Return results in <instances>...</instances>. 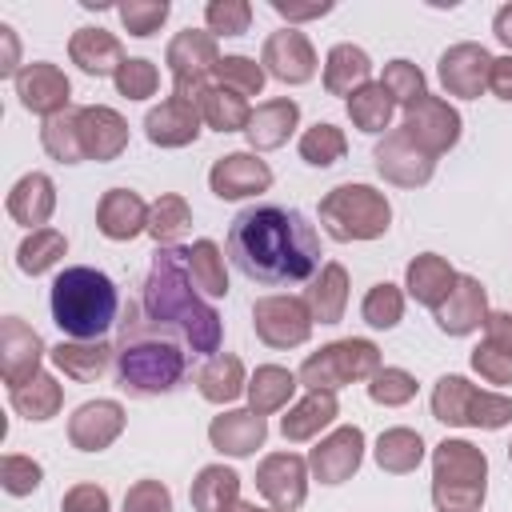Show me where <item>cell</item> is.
I'll list each match as a JSON object with an SVG mask.
<instances>
[{"label": "cell", "instance_id": "1", "mask_svg": "<svg viewBox=\"0 0 512 512\" xmlns=\"http://www.w3.org/2000/svg\"><path fill=\"white\" fill-rule=\"evenodd\" d=\"M228 256L256 284H300L316 276L320 236L300 208L252 204L228 224Z\"/></svg>", "mask_w": 512, "mask_h": 512}, {"label": "cell", "instance_id": "2", "mask_svg": "<svg viewBox=\"0 0 512 512\" xmlns=\"http://www.w3.org/2000/svg\"><path fill=\"white\" fill-rule=\"evenodd\" d=\"M144 320L156 332L180 336L192 352L216 356L224 340V320L220 312L204 300V292L188 276V248H156L148 276H144V296H140Z\"/></svg>", "mask_w": 512, "mask_h": 512}, {"label": "cell", "instance_id": "3", "mask_svg": "<svg viewBox=\"0 0 512 512\" xmlns=\"http://www.w3.org/2000/svg\"><path fill=\"white\" fill-rule=\"evenodd\" d=\"M48 308H52V324L68 340H104L108 328L116 324L120 292H116L108 272L76 264L52 280Z\"/></svg>", "mask_w": 512, "mask_h": 512}, {"label": "cell", "instance_id": "4", "mask_svg": "<svg viewBox=\"0 0 512 512\" xmlns=\"http://www.w3.org/2000/svg\"><path fill=\"white\" fill-rule=\"evenodd\" d=\"M112 368H116V384L128 396H164V392L180 388V380L188 372V356L172 340H164L152 324H148V332L140 324H124V340L116 348Z\"/></svg>", "mask_w": 512, "mask_h": 512}, {"label": "cell", "instance_id": "5", "mask_svg": "<svg viewBox=\"0 0 512 512\" xmlns=\"http://www.w3.org/2000/svg\"><path fill=\"white\" fill-rule=\"evenodd\" d=\"M488 496V456L472 440L444 436L432 448V508L480 512Z\"/></svg>", "mask_w": 512, "mask_h": 512}, {"label": "cell", "instance_id": "6", "mask_svg": "<svg viewBox=\"0 0 512 512\" xmlns=\"http://www.w3.org/2000/svg\"><path fill=\"white\" fill-rule=\"evenodd\" d=\"M320 228L336 244L380 240L392 228V204L372 184H336L320 200Z\"/></svg>", "mask_w": 512, "mask_h": 512}, {"label": "cell", "instance_id": "7", "mask_svg": "<svg viewBox=\"0 0 512 512\" xmlns=\"http://www.w3.org/2000/svg\"><path fill=\"white\" fill-rule=\"evenodd\" d=\"M432 416L448 428H484L496 432L512 424V396L504 392H484L468 376H440L432 384Z\"/></svg>", "mask_w": 512, "mask_h": 512}, {"label": "cell", "instance_id": "8", "mask_svg": "<svg viewBox=\"0 0 512 512\" xmlns=\"http://www.w3.org/2000/svg\"><path fill=\"white\" fill-rule=\"evenodd\" d=\"M380 348L364 336H344V340H332L324 348H316L312 356H304L300 364V384L308 392H340L344 384H360V380H372L380 372Z\"/></svg>", "mask_w": 512, "mask_h": 512}, {"label": "cell", "instance_id": "9", "mask_svg": "<svg viewBox=\"0 0 512 512\" xmlns=\"http://www.w3.org/2000/svg\"><path fill=\"white\" fill-rule=\"evenodd\" d=\"M164 64L172 72V96H184V100H200L204 88H208V76L216 72L220 64V48H216V36L212 32H200V28H184L168 40V52H164Z\"/></svg>", "mask_w": 512, "mask_h": 512}, {"label": "cell", "instance_id": "10", "mask_svg": "<svg viewBox=\"0 0 512 512\" xmlns=\"http://www.w3.org/2000/svg\"><path fill=\"white\" fill-rule=\"evenodd\" d=\"M312 324L316 320L308 312V300H300V296H260L252 304V332L268 348L288 352V348L308 344Z\"/></svg>", "mask_w": 512, "mask_h": 512}, {"label": "cell", "instance_id": "11", "mask_svg": "<svg viewBox=\"0 0 512 512\" xmlns=\"http://www.w3.org/2000/svg\"><path fill=\"white\" fill-rule=\"evenodd\" d=\"M404 132H408V140L416 144V148H424L428 156H444L448 148H456V140H460V128H464V120H460V112L444 100V96H420L416 104H408L404 108V124H400Z\"/></svg>", "mask_w": 512, "mask_h": 512}, {"label": "cell", "instance_id": "12", "mask_svg": "<svg viewBox=\"0 0 512 512\" xmlns=\"http://www.w3.org/2000/svg\"><path fill=\"white\" fill-rule=\"evenodd\" d=\"M308 456L296 452H268L256 464V492L276 508V512H296L308 500Z\"/></svg>", "mask_w": 512, "mask_h": 512}, {"label": "cell", "instance_id": "13", "mask_svg": "<svg viewBox=\"0 0 512 512\" xmlns=\"http://www.w3.org/2000/svg\"><path fill=\"white\" fill-rule=\"evenodd\" d=\"M372 164L396 188H424L432 180V172H436V156H428L424 148H416L404 128H392V132H384L376 140Z\"/></svg>", "mask_w": 512, "mask_h": 512}, {"label": "cell", "instance_id": "14", "mask_svg": "<svg viewBox=\"0 0 512 512\" xmlns=\"http://www.w3.org/2000/svg\"><path fill=\"white\" fill-rule=\"evenodd\" d=\"M488 72H492V52L484 44H472V40L444 48L440 64H436L440 88L456 100H480V92L488 88Z\"/></svg>", "mask_w": 512, "mask_h": 512}, {"label": "cell", "instance_id": "15", "mask_svg": "<svg viewBox=\"0 0 512 512\" xmlns=\"http://www.w3.org/2000/svg\"><path fill=\"white\" fill-rule=\"evenodd\" d=\"M364 464V428L360 424H344L332 428L328 436H320V444L308 452V472L320 484H344L356 476V468Z\"/></svg>", "mask_w": 512, "mask_h": 512}, {"label": "cell", "instance_id": "16", "mask_svg": "<svg viewBox=\"0 0 512 512\" xmlns=\"http://www.w3.org/2000/svg\"><path fill=\"white\" fill-rule=\"evenodd\" d=\"M260 64H264V72L272 76V80H280V84H308L312 76H316V48H312V40L300 32V28H280V32H272L268 40H264V48H260Z\"/></svg>", "mask_w": 512, "mask_h": 512}, {"label": "cell", "instance_id": "17", "mask_svg": "<svg viewBox=\"0 0 512 512\" xmlns=\"http://www.w3.org/2000/svg\"><path fill=\"white\" fill-rule=\"evenodd\" d=\"M12 84H16L20 104H24L28 112L44 116V120H48V116H60V112L72 108V80H68L56 64H48V60L24 64L20 76H16Z\"/></svg>", "mask_w": 512, "mask_h": 512}, {"label": "cell", "instance_id": "18", "mask_svg": "<svg viewBox=\"0 0 512 512\" xmlns=\"http://www.w3.org/2000/svg\"><path fill=\"white\" fill-rule=\"evenodd\" d=\"M128 416L120 400H84L72 416H68V444L80 452H104L120 440Z\"/></svg>", "mask_w": 512, "mask_h": 512}, {"label": "cell", "instance_id": "19", "mask_svg": "<svg viewBox=\"0 0 512 512\" xmlns=\"http://www.w3.org/2000/svg\"><path fill=\"white\" fill-rule=\"evenodd\" d=\"M208 188L220 200H248L272 188V168L256 152H228L208 168Z\"/></svg>", "mask_w": 512, "mask_h": 512}, {"label": "cell", "instance_id": "20", "mask_svg": "<svg viewBox=\"0 0 512 512\" xmlns=\"http://www.w3.org/2000/svg\"><path fill=\"white\" fill-rule=\"evenodd\" d=\"M44 356H48V348H44V340H40V332L32 324H24L20 316H4L0 320V372H4L8 388H16L28 376H36Z\"/></svg>", "mask_w": 512, "mask_h": 512}, {"label": "cell", "instance_id": "21", "mask_svg": "<svg viewBox=\"0 0 512 512\" xmlns=\"http://www.w3.org/2000/svg\"><path fill=\"white\" fill-rule=\"evenodd\" d=\"M200 124H204V116H200V108H196L192 100H184V96H164L156 108H148V116H144V136H148V144H156V148H188V144H196Z\"/></svg>", "mask_w": 512, "mask_h": 512}, {"label": "cell", "instance_id": "22", "mask_svg": "<svg viewBox=\"0 0 512 512\" xmlns=\"http://www.w3.org/2000/svg\"><path fill=\"white\" fill-rule=\"evenodd\" d=\"M264 440H268V420L252 408H228L208 424V444L232 460L252 456L256 448H264Z\"/></svg>", "mask_w": 512, "mask_h": 512}, {"label": "cell", "instance_id": "23", "mask_svg": "<svg viewBox=\"0 0 512 512\" xmlns=\"http://www.w3.org/2000/svg\"><path fill=\"white\" fill-rule=\"evenodd\" d=\"M436 328L448 336H472L476 328H484L488 320V292L476 276H456L452 292L444 296V304L432 312Z\"/></svg>", "mask_w": 512, "mask_h": 512}, {"label": "cell", "instance_id": "24", "mask_svg": "<svg viewBox=\"0 0 512 512\" xmlns=\"http://www.w3.org/2000/svg\"><path fill=\"white\" fill-rule=\"evenodd\" d=\"M80 140H84L88 160L108 164L128 148V120L108 104H84L80 108Z\"/></svg>", "mask_w": 512, "mask_h": 512}, {"label": "cell", "instance_id": "25", "mask_svg": "<svg viewBox=\"0 0 512 512\" xmlns=\"http://www.w3.org/2000/svg\"><path fill=\"white\" fill-rule=\"evenodd\" d=\"M148 208L152 204H144L140 192H132V188H108L100 196V204H96V228H100V236H108L116 244L136 240L140 232H148Z\"/></svg>", "mask_w": 512, "mask_h": 512}, {"label": "cell", "instance_id": "26", "mask_svg": "<svg viewBox=\"0 0 512 512\" xmlns=\"http://www.w3.org/2000/svg\"><path fill=\"white\" fill-rule=\"evenodd\" d=\"M4 208H8V216H12L16 224H24L28 232L48 228V220H52V212H56V184H52V176H48V172H24V176L12 184Z\"/></svg>", "mask_w": 512, "mask_h": 512}, {"label": "cell", "instance_id": "27", "mask_svg": "<svg viewBox=\"0 0 512 512\" xmlns=\"http://www.w3.org/2000/svg\"><path fill=\"white\" fill-rule=\"evenodd\" d=\"M300 128V104L292 96H276L252 108V120L244 128L252 152H272L280 144H288V136Z\"/></svg>", "mask_w": 512, "mask_h": 512}, {"label": "cell", "instance_id": "28", "mask_svg": "<svg viewBox=\"0 0 512 512\" xmlns=\"http://www.w3.org/2000/svg\"><path fill=\"white\" fill-rule=\"evenodd\" d=\"M456 268L440 256V252H420V256H412L408 260V268H404V292L416 300V304H424V308H440L444 304V296L452 292V284H456Z\"/></svg>", "mask_w": 512, "mask_h": 512}, {"label": "cell", "instance_id": "29", "mask_svg": "<svg viewBox=\"0 0 512 512\" xmlns=\"http://www.w3.org/2000/svg\"><path fill=\"white\" fill-rule=\"evenodd\" d=\"M48 360L76 384H92L100 380L112 364H116V348L108 340H60L56 348H48Z\"/></svg>", "mask_w": 512, "mask_h": 512}, {"label": "cell", "instance_id": "30", "mask_svg": "<svg viewBox=\"0 0 512 512\" xmlns=\"http://www.w3.org/2000/svg\"><path fill=\"white\" fill-rule=\"evenodd\" d=\"M336 416H340L336 392H304L296 404H288V412H284V420H280V432H284V440H292V444H308V440H316L324 428H332Z\"/></svg>", "mask_w": 512, "mask_h": 512}, {"label": "cell", "instance_id": "31", "mask_svg": "<svg viewBox=\"0 0 512 512\" xmlns=\"http://www.w3.org/2000/svg\"><path fill=\"white\" fill-rule=\"evenodd\" d=\"M68 56L84 76H116V68L128 60L124 44L104 28H76L68 40Z\"/></svg>", "mask_w": 512, "mask_h": 512}, {"label": "cell", "instance_id": "32", "mask_svg": "<svg viewBox=\"0 0 512 512\" xmlns=\"http://www.w3.org/2000/svg\"><path fill=\"white\" fill-rule=\"evenodd\" d=\"M364 84H372V56L360 44H332L324 56V92L348 100Z\"/></svg>", "mask_w": 512, "mask_h": 512}, {"label": "cell", "instance_id": "33", "mask_svg": "<svg viewBox=\"0 0 512 512\" xmlns=\"http://www.w3.org/2000/svg\"><path fill=\"white\" fill-rule=\"evenodd\" d=\"M304 300H308V312H312L316 324H340L344 308H348V268L340 260H328L312 276Z\"/></svg>", "mask_w": 512, "mask_h": 512}, {"label": "cell", "instance_id": "34", "mask_svg": "<svg viewBox=\"0 0 512 512\" xmlns=\"http://www.w3.org/2000/svg\"><path fill=\"white\" fill-rule=\"evenodd\" d=\"M196 388L208 404H232L248 392V376H244V360L232 352H216L204 360V368L196 372Z\"/></svg>", "mask_w": 512, "mask_h": 512}, {"label": "cell", "instance_id": "35", "mask_svg": "<svg viewBox=\"0 0 512 512\" xmlns=\"http://www.w3.org/2000/svg\"><path fill=\"white\" fill-rule=\"evenodd\" d=\"M296 388H300V376L296 372H288V368H280V364H260L252 376H248V408L252 412H260V416H268V412H280V408H288L292 404V396H296Z\"/></svg>", "mask_w": 512, "mask_h": 512}, {"label": "cell", "instance_id": "36", "mask_svg": "<svg viewBox=\"0 0 512 512\" xmlns=\"http://www.w3.org/2000/svg\"><path fill=\"white\" fill-rule=\"evenodd\" d=\"M8 404L16 408V416L44 424V420H52V416L64 408V388L56 384V376L36 372V376H28L24 384L8 388Z\"/></svg>", "mask_w": 512, "mask_h": 512}, {"label": "cell", "instance_id": "37", "mask_svg": "<svg viewBox=\"0 0 512 512\" xmlns=\"http://www.w3.org/2000/svg\"><path fill=\"white\" fill-rule=\"evenodd\" d=\"M372 456H376L380 472H388V476H408V472H416L420 460H424V436H420L416 428H384V432L376 436Z\"/></svg>", "mask_w": 512, "mask_h": 512}, {"label": "cell", "instance_id": "38", "mask_svg": "<svg viewBox=\"0 0 512 512\" xmlns=\"http://www.w3.org/2000/svg\"><path fill=\"white\" fill-rule=\"evenodd\" d=\"M188 500L196 512H228L240 500V476L224 464H204L188 488Z\"/></svg>", "mask_w": 512, "mask_h": 512}, {"label": "cell", "instance_id": "39", "mask_svg": "<svg viewBox=\"0 0 512 512\" xmlns=\"http://www.w3.org/2000/svg\"><path fill=\"white\" fill-rule=\"evenodd\" d=\"M196 108H200V116H204V124L212 132H244L248 120H252L248 100L240 92H232V88H220V84H208L204 96L196 100Z\"/></svg>", "mask_w": 512, "mask_h": 512}, {"label": "cell", "instance_id": "40", "mask_svg": "<svg viewBox=\"0 0 512 512\" xmlns=\"http://www.w3.org/2000/svg\"><path fill=\"white\" fill-rule=\"evenodd\" d=\"M192 228V208L180 192H164L152 200L148 208V236L156 240V248H176L184 240V232Z\"/></svg>", "mask_w": 512, "mask_h": 512}, {"label": "cell", "instance_id": "41", "mask_svg": "<svg viewBox=\"0 0 512 512\" xmlns=\"http://www.w3.org/2000/svg\"><path fill=\"white\" fill-rule=\"evenodd\" d=\"M40 148L60 160V164H80L84 156V140H80V108H68L60 116H48L40 124Z\"/></svg>", "mask_w": 512, "mask_h": 512}, {"label": "cell", "instance_id": "42", "mask_svg": "<svg viewBox=\"0 0 512 512\" xmlns=\"http://www.w3.org/2000/svg\"><path fill=\"white\" fill-rule=\"evenodd\" d=\"M64 252H68V236H64L60 228H36V232H28V236L20 240V248H16V268H20L24 276H44L48 268H56V264L64 260Z\"/></svg>", "mask_w": 512, "mask_h": 512}, {"label": "cell", "instance_id": "43", "mask_svg": "<svg viewBox=\"0 0 512 512\" xmlns=\"http://www.w3.org/2000/svg\"><path fill=\"white\" fill-rule=\"evenodd\" d=\"M188 276L204 296H212V300L228 296V268H224V252L216 240L204 236L188 248Z\"/></svg>", "mask_w": 512, "mask_h": 512}, {"label": "cell", "instance_id": "44", "mask_svg": "<svg viewBox=\"0 0 512 512\" xmlns=\"http://www.w3.org/2000/svg\"><path fill=\"white\" fill-rule=\"evenodd\" d=\"M344 108H348V120H352V128H360V132H368V136H380L388 124H392V96L380 88V84H364L360 92H352L348 100H344Z\"/></svg>", "mask_w": 512, "mask_h": 512}, {"label": "cell", "instance_id": "45", "mask_svg": "<svg viewBox=\"0 0 512 512\" xmlns=\"http://www.w3.org/2000/svg\"><path fill=\"white\" fill-rule=\"evenodd\" d=\"M300 160L304 164H312V168H332L336 160H344V152H348V136H344V128H336L332 120H316L312 128H304L300 132Z\"/></svg>", "mask_w": 512, "mask_h": 512}, {"label": "cell", "instance_id": "46", "mask_svg": "<svg viewBox=\"0 0 512 512\" xmlns=\"http://www.w3.org/2000/svg\"><path fill=\"white\" fill-rule=\"evenodd\" d=\"M360 316H364L368 328H380V332L396 328V324L404 320V288H396V284H388V280L372 284V288L364 292V300H360Z\"/></svg>", "mask_w": 512, "mask_h": 512}, {"label": "cell", "instance_id": "47", "mask_svg": "<svg viewBox=\"0 0 512 512\" xmlns=\"http://www.w3.org/2000/svg\"><path fill=\"white\" fill-rule=\"evenodd\" d=\"M212 76H216L220 88H232V92H240L244 100H248V96H260V92H264V80H268L264 64H256L252 56H240V52L220 56V64H216Z\"/></svg>", "mask_w": 512, "mask_h": 512}, {"label": "cell", "instance_id": "48", "mask_svg": "<svg viewBox=\"0 0 512 512\" xmlns=\"http://www.w3.org/2000/svg\"><path fill=\"white\" fill-rule=\"evenodd\" d=\"M376 84L392 96V104H404V108L416 104L420 96H428V80H424V72L412 60H388Z\"/></svg>", "mask_w": 512, "mask_h": 512}, {"label": "cell", "instance_id": "49", "mask_svg": "<svg viewBox=\"0 0 512 512\" xmlns=\"http://www.w3.org/2000/svg\"><path fill=\"white\" fill-rule=\"evenodd\" d=\"M368 400L380 408H404L408 400H416V376L408 368H380L368 380Z\"/></svg>", "mask_w": 512, "mask_h": 512}, {"label": "cell", "instance_id": "50", "mask_svg": "<svg viewBox=\"0 0 512 512\" xmlns=\"http://www.w3.org/2000/svg\"><path fill=\"white\" fill-rule=\"evenodd\" d=\"M168 12H172L168 0H124V4L116 8L124 32L136 36V40H148L152 32H160L164 20H168Z\"/></svg>", "mask_w": 512, "mask_h": 512}, {"label": "cell", "instance_id": "51", "mask_svg": "<svg viewBox=\"0 0 512 512\" xmlns=\"http://www.w3.org/2000/svg\"><path fill=\"white\" fill-rule=\"evenodd\" d=\"M112 84H116V92H120L124 100H148V96H156V88H160V68H156L152 60H144V56H128V60L116 68Z\"/></svg>", "mask_w": 512, "mask_h": 512}, {"label": "cell", "instance_id": "52", "mask_svg": "<svg viewBox=\"0 0 512 512\" xmlns=\"http://www.w3.org/2000/svg\"><path fill=\"white\" fill-rule=\"evenodd\" d=\"M204 24L212 36H244L252 24V4L248 0H208Z\"/></svg>", "mask_w": 512, "mask_h": 512}, {"label": "cell", "instance_id": "53", "mask_svg": "<svg viewBox=\"0 0 512 512\" xmlns=\"http://www.w3.org/2000/svg\"><path fill=\"white\" fill-rule=\"evenodd\" d=\"M44 480V468L32 460V456H20V452H8L0 460V488L8 496H32Z\"/></svg>", "mask_w": 512, "mask_h": 512}, {"label": "cell", "instance_id": "54", "mask_svg": "<svg viewBox=\"0 0 512 512\" xmlns=\"http://www.w3.org/2000/svg\"><path fill=\"white\" fill-rule=\"evenodd\" d=\"M468 364L480 372V380H488V384H496V388H508V384H512V356L500 352V348L488 344V340H480V344L472 348Z\"/></svg>", "mask_w": 512, "mask_h": 512}, {"label": "cell", "instance_id": "55", "mask_svg": "<svg viewBox=\"0 0 512 512\" xmlns=\"http://www.w3.org/2000/svg\"><path fill=\"white\" fill-rule=\"evenodd\" d=\"M124 512H172V492L160 480H136L124 492Z\"/></svg>", "mask_w": 512, "mask_h": 512}, {"label": "cell", "instance_id": "56", "mask_svg": "<svg viewBox=\"0 0 512 512\" xmlns=\"http://www.w3.org/2000/svg\"><path fill=\"white\" fill-rule=\"evenodd\" d=\"M60 512H112V500L100 484H72L60 496Z\"/></svg>", "mask_w": 512, "mask_h": 512}, {"label": "cell", "instance_id": "57", "mask_svg": "<svg viewBox=\"0 0 512 512\" xmlns=\"http://www.w3.org/2000/svg\"><path fill=\"white\" fill-rule=\"evenodd\" d=\"M336 4L332 0H312V4H292V0H272V12L276 16H284L288 20V28L292 24H300V20H320V16H328Z\"/></svg>", "mask_w": 512, "mask_h": 512}, {"label": "cell", "instance_id": "58", "mask_svg": "<svg viewBox=\"0 0 512 512\" xmlns=\"http://www.w3.org/2000/svg\"><path fill=\"white\" fill-rule=\"evenodd\" d=\"M484 340L512 356V312H488V320H484Z\"/></svg>", "mask_w": 512, "mask_h": 512}, {"label": "cell", "instance_id": "59", "mask_svg": "<svg viewBox=\"0 0 512 512\" xmlns=\"http://www.w3.org/2000/svg\"><path fill=\"white\" fill-rule=\"evenodd\" d=\"M488 88L500 100H512V52L492 56V72H488Z\"/></svg>", "mask_w": 512, "mask_h": 512}, {"label": "cell", "instance_id": "60", "mask_svg": "<svg viewBox=\"0 0 512 512\" xmlns=\"http://www.w3.org/2000/svg\"><path fill=\"white\" fill-rule=\"evenodd\" d=\"M0 40H4V60H0V76H20V44H16V32H12V24H0Z\"/></svg>", "mask_w": 512, "mask_h": 512}, {"label": "cell", "instance_id": "61", "mask_svg": "<svg viewBox=\"0 0 512 512\" xmlns=\"http://www.w3.org/2000/svg\"><path fill=\"white\" fill-rule=\"evenodd\" d=\"M492 36L512 52V4H500L492 16Z\"/></svg>", "mask_w": 512, "mask_h": 512}, {"label": "cell", "instance_id": "62", "mask_svg": "<svg viewBox=\"0 0 512 512\" xmlns=\"http://www.w3.org/2000/svg\"><path fill=\"white\" fill-rule=\"evenodd\" d=\"M508 464H512V444H508Z\"/></svg>", "mask_w": 512, "mask_h": 512}, {"label": "cell", "instance_id": "63", "mask_svg": "<svg viewBox=\"0 0 512 512\" xmlns=\"http://www.w3.org/2000/svg\"><path fill=\"white\" fill-rule=\"evenodd\" d=\"M264 512H276V508H264Z\"/></svg>", "mask_w": 512, "mask_h": 512}]
</instances>
